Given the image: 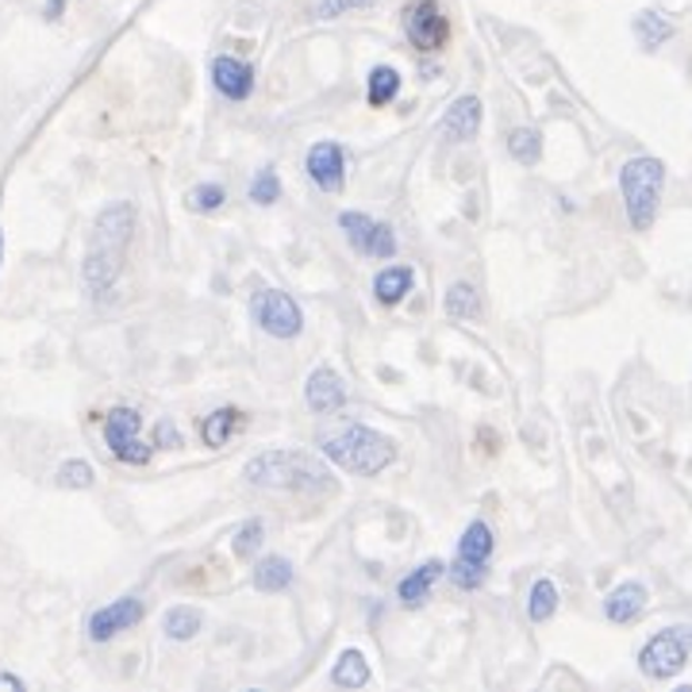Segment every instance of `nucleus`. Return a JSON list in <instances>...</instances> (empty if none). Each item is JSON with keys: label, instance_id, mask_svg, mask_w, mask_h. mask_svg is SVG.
I'll list each match as a JSON object with an SVG mask.
<instances>
[{"label": "nucleus", "instance_id": "obj_16", "mask_svg": "<svg viewBox=\"0 0 692 692\" xmlns=\"http://www.w3.org/2000/svg\"><path fill=\"white\" fill-rule=\"evenodd\" d=\"M643 612H646V585H639V581H623V585H615L604 596V615L612 623H635Z\"/></svg>", "mask_w": 692, "mask_h": 692}, {"label": "nucleus", "instance_id": "obj_4", "mask_svg": "<svg viewBox=\"0 0 692 692\" xmlns=\"http://www.w3.org/2000/svg\"><path fill=\"white\" fill-rule=\"evenodd\" d=\"M665 185V162L662 158L639 154L631 162H623L620 170V189H623V208L635 231H650L658 215V200H662Z\"/></svg>", "mask_w": 692, "mask_h": 692}, {"label": "nucleus", "instance_id": "obj_8", "mask_svg": "<svg viewBox=\"0 0 692 692\" xmlns=\"http://www.w3.org/2000/svg\"><path fill=\"white\" fill-rule=\"evenodd\" d=\"M404 31H408V43L420 50V54L439 50L450 36L443 4H439V0H412L404 12Z\"/></svg>", "mask_w": 692, "mask_h": 692}, {"label": "nucleus", "instance_id": "obj_2", "mask_svg": "<svg viewBox=\"0 0 692 692\" xmlns=\"http://www.w3.org/2000/svg\"><path fill=\"white\" fill-rule=\"evenodd\" d=\"M247 481L258 489L300 493V497L331 493V489H335L328 465H323L315 454H304V450H265V454L250 458Z\"/></svg>", "mask_w": 692, "mask_h": 692}, {"label": "nucleus", "instance_id": "obj_32", "mask_svg": "<svg viewBox=\"0 0 692 692\" xmlns=\"http://www.w3.org/2000/svg\"><path fill=\"white\" fill-rule=\"evenodd\" d=\"M378 0H323L320 16H339V12H354V8H370Z\"/></svg>", "mask_w": 692, "mask_h": 692}, {"label": "nucleus", "instance_id": "obj_28", "mask_svg": "<svg viewBox=\"0 0 692 692\" xmlns=\"http://www.w3.org/2000/svg\"><path fill=\"white\" fill-rule=\"evenodd\" d=\"M93 465L89 462H81V458H70V462H62L58 465V485L62 489H89L93 485Z\"/></svg>", "mask_w": 692, "mask_h": 692}, {"label": "nucleus", "instance_id": "obj_9", "mask_svg": "<svg viewBox=\"0 0 692 692\" xmlns=\"http://www.w3.org/2000/svg\"><path fill=\"white\" fill-rule=\"evenodd\" d=\"M339 228L347 231L350 247H354L358 254L381 258V262L397 254V235H393L389 223H378V220H370V215H362V212H343L339 215Z\"/></svg>", "mask_w": 692, "mask_h": 692}, {"label": "nucleus", "instance_id": "obj_3", "mask_svg": "<svg viewBox=\"0 0 692 692\" xmlns=\"http://www.w3.org/2000/svg\"><path fill=\"white\" fill-rule=\"evenodd\" d=\"M323 458L335 462L339 470L358 473V478H378L385 465H393L397 447H393V439L381 435V431L365 428V423H350L347 431L323 439Z\"/></svg>", "mask_w": 692, "mask_h": 692}, {"label": "nucleus", "instance_id": "obj_29", "mask_svg": "<svg viewBox=\"0 0 692 692\" xmlns=\"http://www.w3.org/2000/svg\"><path fill=\"white\" fill-rule=\"evenodd\" d=\"M250 200L254 204H278L281 200V181H278V170H262L254 181H250Z\"/></svg>", "mask_w": 692, "mask_h": 692}, {"label": "nucleus", "instance_id": "obj_5", "mask_svg": "<svg viewBox=\"0 0 692 692\" xmlns=\"http://www.w3.org/2000/svg\"><path fill=\"white\" fill-rule=\"evenodd\" d=\"M139 431H143V415H139L136 408H112V412L104 415V443H108V450H112L116 462H123V465H147L150 462L154 447L143 443Z\"/></svg>", "mask_w": 692, "mask_h": 692}, {"label": "nucleus", "instance_id": "obj_30", "mask_svg": "<svg viewBox=\"0 0 692 692\" xmlns=\"http://www.w3.org/2000/svg\"><path fill=\"white\" fill-rule=\"evenodd\" d=\"M223 200H228V189L215 185V181H208V185H197L193 193H189V204H193L197 212H215V208H223Z\"/></svg>", "mask_w": 692, "mask_h": 692}, {"label": "nucleus", "instance_id": "obj_25", "mask_svg": "<svg viewBox=\"0 0 692 692\" xmlns=\"http://www.w3.org/2000/svg\"><path fill=\"white\" fill-rule=\"evenodd\" d=\"M508 154L515 158L520 166H535L543 158V136L535 128H515L508 136Z\"/></svg>", "mask_w": 692, "mask_h": 692}, {"label": "nucleus", "instance_id": "obj_19", "mask_svg": "<svg viewBox=\"0 0 692 692\" xmlns=\"http://www.w3.org/2000/svg\"><path fill=\"white\" fill-rule=\"evenodd\" d=\"M331 685L339 689H365L370 685V662L362 650H343L339 662L331 665Z\"/></svg>", "mask_w": 692, "mask_h": 692}, {"label": "nucleus", "instance_id": "obj_13", "mask_svg": "<svg viewBox=\"0 0 692 692\" xmlns=\"http://www.w3.org/2000/svg\"><path fill=\"white\" fill-rule=\"evenodd\" d=\"M212 86L228 100H247L250 93H254V70H250L243 58L220 54L212 62Z\"/></svg>", "mask_w": 692, "mask_h": 692}, {"label": "nucleus", "instance_id": "obj_23", "mask_svg": "<svg viewBox=\"0 0 692 692\" xmlns=\"http://www.w3.org/2000/svg\"><path fill=\"white\" fill-rule=\"evenodd\" d=\"M397 93H400V70H393V66H378V70L370 73V86H365V100H370V108L393 104Z\"/></svg>", "mask_w": 692, "mask_h": 692}, {"label": "nucleus", "instance_id": "obj_7", "mask_svg": "<svg viewBox=\"0 0 692 692\" xmlns=\"http://www.w3.org/2000/svg\"><path fill=\"white\" fill-rule=\"evenodd\" d=\"M250 312H254L258 328L273 339H297L300 331H304V312H300L297 300L289 293H281V289H262V293L254 297V304H250Z\"/></svg>", "mask_w": 692, "mask_h": 692}, {"label": "nucleus", "instance_id": "obj_10", "mask_svg": "<svg viewBox=\"0 0 692 692\" xmlns=\"http://www.w3.org/2000/svg\"><path fill=\"white\" fill-rule=\"evenodd\" d=\"M143 600L139 596H120V600H112V604H104V608H97L93 615H89V639L93 643H112L120 631H131L136 628L139 620H143Z\"/></svg>", "mask_w": 692, "mask_h": 692}, {"label": "nucleus", "instance_id": "obj_14", "mask_svg": "<svg viewBox=\"0 0 692 692\" xmlns=\"http://www.w3.org/2000/svg\"><path fill=\"white\" fill-rule=\"evenodd\" d=\"M481 131V100L478 97H458L447 108V116L439 120V136L450 143H465Z\"/></svg>", "mask_w": 692, "mask_h": 692}, {"label": "nucleus", "instance_id": "obj_18", "mask_svg": "<svg viewBox=\"0 0 692 692\" xmlns=\"http://www.w3.org/2000/svg\"><path fill=\"white\" fill-rule=\"evenodd\" d=\"M415 285V273L408 270V265H385V270L373 278V297L381 300V304H400L408 293H412Z\"/></svg>", "mask_w": 692, "mask_h": 692}, {"label": "nucleus", "instance_id": "obj_21", "mask_svg": "<svg viewBox=\"0 0 692 692\" xmlns=\"http://www.w3.org/2000/svg\"><path fill=\"white\" fill-rule=\"evenodd\" d=\"M239 423H243V412H239V408H215V412L204 415V423H200V439H204V447H223L235 435Z\"/></svg>", "mask_w": 692, "mask_h": 692}, {"label": "nucleus", "instance_id": "obj_24", "mask_svg": "<svg viewBox=\"0 0 692 692\" xmlns=\"http://www.w3.org/2000/svg\"><path fill=\"white\" fill-rule=\"evenodd\" d=\"M162 631H166V639H173V643H189V639L200 631V612L197 608H185V604L170 608L162 620Z\"/></svg>", "mask_w": 692, "mask_h": 692}, {"label": "nucleus", "instance_id": "obj_1", "mask_svg": "<svg viewBox=\"0 0 692 692\" xmlns=\"http://www.w3.org/2000/svg\"><path fill=\"white\" fill-rule=\"evenodd\" d=\"M131 235H136V208L128 200L120 204H108L104 212L97 215L93 239H89L86 250V265H81V278H86V289L93 297H108L116 289L123 273V262H128V247Z\"/></svg>", "mask_w": 692, "mask_h": 692}, {"label": "nucleus", "instance_id": "obj_33", "mask_svg": "<svg viewBox=\"0 0 692 692\" xmlns=\"http://www.w3.org/2000/svg\"><path fill=\"white\" fill-rule=\"evenodd\" d=\"M154 447H181V435H178V428H173L170 420H162L154 428Z\"/></svg>", "mask_w": 692, "mask_h": 692}, {"label": "nucleus", "instance_id": "obj_35", "mask_svg": "<svg viewBox=\"0 0 692 692\" xmlns=\"http://www.w3.org/2000/svg\"><path fill=\"white\" fill-rule=\"evenodd\" d=\"M47 20H62V12H66V0H47Z\"/></svg>", "mask_w": 692, "mask_h": 692}, {"label": "nucleus", "instance_id": "obj_12", "mask_svg": "<svg viewBox=\"0 0 692 692\" xmlns=\"http://www.w3.org/2000/svg\"><path fill=\"white\" fill-rule=\"evenodd\" d=\"M304 404L312 408L315 415L339 412V408L347 404V389H343V381H339V373L331 370V365H320V370L308 373V381H304Z\"/></svg>", "mask_w": 692, "mask_h": 692}, {"label": "nucleus", "instance_id": "obj_17", "mask_svg": "<svg viewBox=\"0 0 692 692\" xmlns=\"http://www.w3.org/2000/svg\"><path fill=\"white\" fill-rule=\"evenodd\" d=\"M493 528H489L485 520H473L470 528L462 531V539H458V562L465 565H481V570H489V558H493Z\"/></svg>", "mask_w": 692, "mask_h": 692}, {"label": "nucleus", "instance_id": "obj_26", "mask_svg": "<svg viewBox=\"0 0 692 692\" xmlns=\"http://www.w3.org/2000/svg\"><path fill=\"white\" fill-rule=\"evenodd\" d=\"M554 612H558V589H554V581H535L531 585V596H528V620L531 623H546V620H554Z\"/></svg>", "mask_w": 692, "mask_h": 692}, {"label": "nucleus", "instance_id": "obj_34", "mask_svg": "<svg viewBox=\"0 0 692 692\" xmlns=\"http://www.w3.org/2000/svg\"><path fill=\"white\" fill-rule=\"evenodd\" d=\"M0 689H8V692H23V681L16 678V673H4V670H0Z\"/></svg>", "mask_w": 692, "mask_h": 692}, {"label": "nucleus", "instance_id": "obj_6", "mask_svg": "<svg viewBox=\"0 0 692 692\" xmlns=\"http://www.w3.org/2000/svg\"><path fill=\"white\" fill-rule=\"evenodd\" d=\"M685 662H689V635L681 628L658 631V635L639 650V670H643L650 681L678 678V673L685 670Z\"/></svg>", "mask_w": 692, "mask_h": 692}, {"label": "nucleus", "instance_id": "obj_31", "mask_svg": "<svg viewBox=\"0 0 692 692\" xmlns=\"http://www.w3.org/2000/svg\"><path fill=\"white\" fill-rule=\"evenodd\" d=\"M258 546H262V520H250V523L239 528L235 546H231V550H235V558H250Z\"/></svg>", "mask_w": 692, "mask_h": 692}, {"label": "nucleus", "instance_id": "obj_22", "mask_svg": "<svg viewBox=\"0 0 692 692\" xmlns=\"http://www.w3.org/2000/svg\"><path fill=\"white\" fill-rule=\"evenodd\" d=\"M443 308L450 320H481V293L470 281H454L443 297Z\"/></svg>", "mask_w": 692, "mask_h": 692}, {"label": "nucleus", "instance_id": "obj_15", "mask_svg": "<svg viewBox=\"0 0 692 692\" xmlns=\"http://www.w3.org/2000/svg\"><path fill=\"white\" fill-rule=\"evenodd\" d=\"M447 573V565L439 562V558H428L423 565H415L408 578H400V585H397V600L404 608H423L431 600V589L439 585V578Z\"/></svg>", "mask_w": 692, "mask_h": 692}, {"label": "nucleus", "instance_id": "obj_11", "mask_svg": "<svg viewBox=\"0 0 692 692\" xmlns=\"http://www.w3.org/2000/svg\"><path fill=\"white\" fill-rule=\"evenodd\" d=\"M304 170L308 178L315 181V185L323 189V193H339L347 181V158H343V147L339 143H315L308 150L304 158Z\"/></svg>", "mask_w": 692, "mask_h": 692}, {"label": "nucleus", "instance_id": "obj_36", "mask_svg": "<svg viewBox=\"0 0 692 692\" xmlns=\"http://www.w3.org/2000/svg\"><path fill=\"white\" fill-rule=\"evenodd\" d=\"M0 262H4V235H0Z\"/></svg>", "mask_w": 692, "mask_h": 692}, {"label": "nucleus", "instance_id": "obj_27", "mask_svg": "<svg viewBox=\"0 0 692 692\" xmlns=\"http://www.w3.org/2000/svg\"><path fill=\"white\" fill-rule=\"evenodd\" d=\"M635 36H639V43H643L646 50H658V47L665 43V39L673 36V23L665 20L662 12H639Z\"/></svg>", "mask_w": 692, "mask_h": 692}, {"label": "nucleus", "instance_id": "obj_20", "mask_svg": "<svg viewBox=\"0 0 692 692\" xmlns=\"http://www.w3.org/2000/svg\"><path fill=\"white\" fill-rule=\"evenodd\" d=\"M293 585V565L281 554H270L254 565V589L258 593H285Z\"/></svg>", "mask_w": 692, "mask_h": 692}]
</instances>
